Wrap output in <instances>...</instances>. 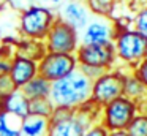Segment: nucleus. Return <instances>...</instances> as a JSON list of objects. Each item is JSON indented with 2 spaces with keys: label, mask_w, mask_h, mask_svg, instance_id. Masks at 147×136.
Returning <instances> with one entry per match:
<instances>
[{
  "label": "nucleus",
  "mask_w": 147,
  "mask_h": 136,
  "mask_svg": "<svg viewBox=\"0 0 147 136\" xmlns=\"http://www.w3.org/2000/svg\"><path fill=\"white\" fill-rule=\"evenodd\" d=\"M92 82V79L87 78L79 68H76L65 78L52 82L49 98L54 106L76 111L90 101Z\"/></svg>",
  "instance_id": "obj_1"
},
{
  "label": "nucleus",
  "mask_w": 147,
  "mask_h": 136,
  "mask_svg": "<svg viewBox=\"0 0 147 136\" xmlns=\"http://www.w3.org/2000/svg\"><path fill=\"white\" fill-rule=\"evenodd\" d=\"M57 14L45 5H29L19 13L18 30L21 38L45 41Z\"/></svg>",
  "instance_id": "obj_2"
},
{
  "label": "nucleus",
  "mask_w": 147,
  "mask_h": 136,
  "mask_svg": "<svg viewBox=\"0 0 147 136\" xmlns=\"http://www.w3.org/2000/svg\"><path fill=\"white\" fill-rule=\"evenodd\" d=\"M112 46L117 63L125 65L128 70H133L138 63L147 59V41L133 27L115 32Z\"/></svg>",
  "instance_id": "obj_3"
},
{
  "label": "nucleus",
  "mask_w": 147,
  "mask_h": 136,
  "mask_svg": "<svg viewBox=\"0 0 147 136\" xmlns=\"http://www.w3.org/2000/svg\"><path fill=\"white\" fill-rule=\"evenodd\" d=\"M139 112V104L127 97H119L100 109L98 122L111 131H123Z\"/></svg>",
  "instance_id": "obj_4"
},
{
  "label": "nucleus",
  "mask_w": 147,
  "mask_h": 136,
  "mask_svg": "<svg viewBox=\"0 0 147 136\" xmlns=\"http://www.w3.org/2000/svg\"><path fill=\"white\" fill-rule=\"evenodd\" d=\"M98 114L100 108H96L92 101H89L74 111L71 117L51 123L48 136H82L90 125L98 122Z\"/></svg>",
  "instance_id": "obj_5"
},
{
  "label": "nucleus",
  "mask_w": 147,
  "mask_h": 136,
  "mask_svg": "<svg viewBox=\"0 0 147 136\" xmlns=\"http://www.w3.org/2000/svg\"><path fill=\"white\" fill-rule=\"evenodd\" d=\"M127 71H123L120 68H114V70L101 73L96 79H93L90 101L96 108L101 109L109 101L122 97V92H123V76Z\"/></svg>",
  "instance_id": "obj_6"
},
{
  "label": "nucleus",
  "mask_w": 147,
  "mask_h": 136,
  "mask_svg": "<svg viewBox=\"0 0 147 136\" xmlns=\"http://www.w3.org/2000/svg\"><path fill=\"white\" fill-rule=\"evenodd\" d=\"M45 46L48 52L59 54H76L79 43V33L73 27L63 22L62 19H55L45 40Z\"/></svg>",
  "instance_id": "obj_7"
},
{
  "label": "nucleus",
  "mask_w": 147,
  "mask_h": 136,
  "mask_svg": "<svg viewBox=\"0 0 147 136\" xmlns=\"http://www.w3.org/2000/svg\"><path fill=\"white\" fill-rule=\"evenodd\" d=\"M74 55L79 68H96L100 71H109V70H114V66L117 65L112 44H105V46L81 44Z\"/></svg>",
  "instance_id": "obj_8"
},
{
  "label": "nucleus",
  "mask_w": 147,
  "mask_h": 136,
  "mask_svg": "<svg viewBox=\"0 0 147 136\" xmlns=\"http://www.w3.org/2000/svg\"><path fill=\"white\" fill-rule=\"evenodd\" d=\"M78 68V60L74 54H59L46 52L38 62V74L48 79L49 82H55L73 73Z\"/></svg>",
  "instance_id": "obj_9"
},
{
  "label": "nucleus",
  "mask_w": 147,
  "mask_h": 136,
  "mask_svg": "<svg viewBox=\"0 0 147 136\" xmlns=\"http://www.w3.org/2000/svg\"><path fill=\"white\" fill-rule=\"evenodd\" d=\"M115 28L112 18L93 16L82 32L79 33V43L84 46H105L112 44Z\"/></svg>",
  "instance_id": "obj_10"
},
{
  "label": "nucleus",
  "mask_w": 147,
  "mask_h": 136,
  "mask_svg": "<svg viewBox=\"0 0 147 136\" xmlns=\"http://www.w3.org/2000/svg\"><path fill=\"white\" fill-rule=\"evenodd\" d=\"M8 76H10L14 87L21 90L27 82H30L33 78L38 76V62L22 57L19 54H14Z\"/></svg>",
  "instance_id": "obj_11"
},
{
  "label": "nucleus",
  "mask_w": 147,
  "mask_h": 136,
  "mask_svg": "<svg viewBox=\"0 0 147 136\" xmlns=\"http://www.w3.org/2000/svg\"><path fill=\"white\" fill-rule=\"evenodd\" d=\"M90 16L92 14L89 13L86 3L78 2V0H68V2H65V5H62L57 18L67 22L70 27H73L78 33H81L92 19Z\"/></svg>",
  "instance_id": "obj_12"
},
{
  "label": "nucleus",
  "mask_w": 147,
  "mask_h": 136,
  "mask_svg": "<svg viewBox=\"0 0 147 136\" xmlns=\"http://www.w3.org/2000/svg\"><path fill=\"white\" fill-rule=\"evenodd\" d=\"M2 111L22 120L24 117L29 116V100L19 89H16L13 93L2 100Z\"/></svg>",
  "instance_id": "obj_13"
},
{
  "label": "nucleus",
  "mask_w": 147,
  "mask_h": 136,
  "mask_svg": "<svg viewBox=\"0 0 147 136\" xmlns=\"http://www.w3.org/2000/svg\"><path fill=\"white\" fill-rule=\"evenodd\" d=\"M48 52L45 46V41H36V40H27V38H19V41L14 46V54H19L22 57H27L30 60L40 62L43 55Z\"/></svg>",
  "instance_id": "obj_14"
},
{
  "label": "nucleus",
  "mask_w": 147,
  "mask_h": 136,
  "mask_svg": "<svg viewBox=\"0 0 147 136\" xmlns=\"http://www.w3.org/2000/svg\"><path fill=\"white\" fill-rule=\"evenodd\" d=\"M122 95L133 101H136V103H141L142 100L147 98L146 85L133 74L131 70H128L123 76V92H122Z\"/></svg>",
  "instance_id": "obj_15"
},
{
  "label": "nucleus",
  "mask_w": 147,
  "mask_h": 136,
  "mask_svg": "<svg viewBox=\"0 0 147 136\" xmlns=\"http://www.w3.org/2000/svg\"><path fill=\"white\" fill-rule=\"evenodd\" d=\"M49 125V119L29 114L21 120V136H48Z\"/></svg>",
  "instance_id": "obj_16"
},
{
  "label": "nucleus",
  "mask_w": 147,
  "mask_h": 136,
  "mask_svg": "<svg viewBox=\"0 0 147 136\" xmlns=\"http://www.w3.org/2000/svg\"><path fill=\"white\" fill-rule=\"evenodd\" d=\"M27 100H38V98H48L51 93V82L45 79L43 76H36L30 82H27L22 89H21Z\"/></svg>",
  "instance_id": "obj_17"
},
{
  "label": "nucleus",
  "mask_w": 147,
  "mask_h": 136,
  "mask_svg": "<svg viewBox=\"0 0 147 136\" xmlns=\"http://www.w3.org/2000/svg\"><path fill=\"white\" fill-rule=\"evenodd\" d=\"M86 6L92 16L100 18H111L115 6V0H86Z\"/></svg>",
  "instance_id": "obj_18"
},
{
  "label": "nucleus",
  "mask_w": 147,
  "mask_h": 136,
  "mask_svg": "<svg viewBox=\"0 0 147 136\" xmlns=\"http://www.w3.org/2000/svg\"><path fill=\"white\" fill-rule=\"evenodd\" d=\"M0 136H21V119L0 111Z\"/></svg>",
  "instance_id": "obj_19"
},
{
  "label": "nucleus",
  "mask_w": 147,
  "mask_h": 136,
  "mask_svg": "<svg viewBox=\"0 0 147 136\" xmlns=\"http://www.w3.org/2000/svg\"><path fill=\"white\" fill-rule=\"evenodd\" d=\"M54 104H52L51 98H38V100H29V114L30 116H38L49 119L54 111Z\"/></svg>",
  "instance_id": "obj_20"
},
{
  "label": "nucleus",
  "mask_w": 147,
  "mask_h": 136,
  "mask_svg": "<svg viewBox=\"0 0 147 136\" xmlns=\"http://www.w3.org/2000/svg\"><path fill=\"white\" fill-rule=\"evenodd\" d=\"M125 131L130 136H147V116L138 112V116L131 120Z\"/></svg>",
  "instance_id": "obj_21"
},
{
  "label": "nucleus",
  "mask_w": 147,
  "mask_h": 136,
  "mask_svg": "<svg viewBox=\"0 0 147 136\" xmlns=\"http://www.w3.org/2000/svg\"><path fill=\"white\" fill-rule=\"evenodd\" d=\"M13 55H14V49H13V47L5 46V44L0 46V76L8 74V73H10Z\"/></svg>",
  "instance_id": "obj_22"
},
{
  "label": "nucleus",
  "mask_w": 147,
  "mask_h": 136,
  "mask_svg": "<svg viewBox=\"0 0 147 136\" xmlns=\"http://www.w3.org/2000/svg\"><path fill=\"white\" fill-rule=\"evenodd\" d=\"M133 28L139 35H142L147 41V6L141 8L139 11L136 13V16H134V19H133Z\"/></svg>",
  "instance_id": "obj_23"
},
{
  "label": "nucleus",
  "mask_w": 147,
  "mask_h": 136,
  "mask_svg": "<svg viewBox=\"0 0 147 136\" xmlns=\"http://www.w3.org/2000/svg\"><path fill=\"white\" fill-rule=\"evenodd\" d=\"M73 114H74L73 109L55 106L54 111H52V114H51V117H49V123H55V122H60V120H65V119H68V117H71Z\"/></svg>",
  "instance_id": "obj_24"
},
{
  "label": "nucleus",
  "mask_w": 147,
  "mask_h": 136,
  "mask_svg": "<svg viewBox=\"0 0 147 136\" xmlns=\"http://www.w3.org/2000/svg\"><path fill=\"white\" fill-rule=\"evenodd\" d=\"M14 90H16V87L13 85L10 76L8 74L0 76V100H3L5 97H8L10 93H13Z\"/></svg>",
  "instance_id": "obj_25"
},
{
  "label": "nucleus",
  "mask_w": 147,
  "mask_h": 136,
  "mask_svg": "<svg viewBox=\"0 0 147 136\" xmlns=\"http://www.w3.org/2000/svg\"><path fill=\"white\" fill-rule=\"evenodd\" d=\"M131 71H133V74L136 76V78L139 79V81L146 85V89H147V59H144L141 63H138Z\"/></svg>",
  "instance_id": "obj_26"
},
{
  "label": "nucleus",
  "mask_w": 147,
  "mask_h": 136,
  "mask_svg": "<svg viewBox=\"0 0 147 136\" xmlns=\"http://www.w3.org/2000/svg\"><path fill=\"white\" fill-rule=\"evenodd\" d=\"M82 136H109V131L100 122H95L84 131Z\"/></svg>",
  "instance_id": "obj_27"
},
{
  "label": "nucleus",
  "mask_w": 147,
  "mask_h": 136,
  "mask_svg": "<svg viewBox=\"0 0 147 136\" xmlns=\"http://www.w3.org/2000/svg\"><path fill=\"white\" fill-rule=\"evenodd\" d=\"M138 104H139V114H146L147 116V98L142 100L141 103H138Z\"/></svg>",
  "instance_id": "obj_28"
},
{
  "label": "nucleus",
  "mask_w": 147,
  "mask_h": 136,
  "mask_svg": "<svg viewBox=\"0 0 147 136\" xmlns=\"http://www.w3.org/2000/svg\"><path fill=\"white\" fill-rule=\"evenodd\" d=\"M109 136H130V135L123 130V131H111V133H109Z\"/></svg>",
  "instance_id": "obj_29"
},
{
  "label": "nucleus",
  "mask_w": 147,
  "mask_h": 136,
  "mask_svg": "<svg viewBox=\"0 0 147 136\" xmlns=\"http://www.w3.org/2000/svg\"><path fill=\"white\" fill-rule=\"evenodd\" d=\"M43 2H48V3H63V2H68V0H43Z\"/></svg>",
  "instance_id": "obj_30"
},
{
  "label": "nucleus",
  "mask_w": 147,
  "mask_h": 136,
  "mask_svg": "<svg viewBox=\"0 0 147 136\" xmlns=\"http://www.w3.org/2000/svg\"><path fill=\"white\" fill-rule=\"evenodd\" d=\"M0 2H2V5H3V3H13L14 0H0Z\"/></svg>",
  "instance_id": "obj_31"
},
{
  "label": "nucleus",
  "mask_w": 147,
  "mask_h": 136,
  "mask_svg": "<svg viewBox=\"0 0 147 136\" xmlns=\"http://www.w3.org/2000/svg\"><path fill=\"white\" fill-rule=\"evenodd\" d=\"M0 111H2V100H0Z\"/></svg>",
  "instance_id": "obj_32"
},
{
  "label": "nucleus",
  "mask_w": 147,
  "mask_h": 136,
  "mask_svg": "<svg viewBox=\"0 0 147 136\" xmlns=\"http://www.w3.org/2000/svg\"><path fill=\"white\" fill-rule=\"evenodd\" d=\"M115 2H125V0H115ZM127 2H128V0H127Z\"/></svg>",
  "instance_id": "obj_33"
}]
</instances>
